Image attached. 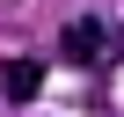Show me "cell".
<instances>
[{"mask_svg": "<svg viewBox=\"0 0 124 117\" xmlns=\"http://www.w3.org/2000/svg\"><path fill=\"white\" fill-rule=\"evenodd\" d=\"M66 58H73V66H102V58H109V22L102 15L66 22Z\"/></svg>", "mask_w": 124, "mask_h": 117, "instance_id": "obj_1", "label": "cell"}, {"mask_svg": "<svg viewBox=\"0 0 124 117\" xmlns=\"http://www.w3.org/2000/svg\"><path fill=\"white\" fill-rule=\"evenodd\" d=\"M37 88H44V66L37 58H8V66H0V95L8 102H37Z\"/></svg>", "mask_w": 124, "mask_h": 117, "instance_id": "obj_2", "label": "cell"}]
</instances>
